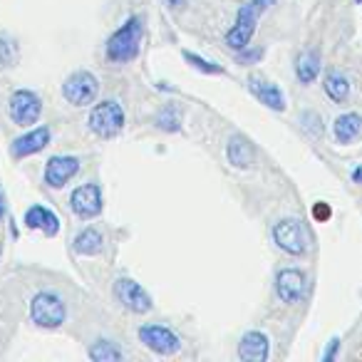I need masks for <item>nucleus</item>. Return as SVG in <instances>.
I'll list each match as a JSON object with an SVG mask.
<instances>
[{
  "label": "nucleus",
  "mask_w": 362,
  "mask_h": 362,
  "mask_svg": "<svg viewBox=\"0 0 362 362\" xmlns=\"http://www.w3.org/2000/svg\"><path fill=\"white\" fill-rule=\"evenodd\" d=\"M330 216H332V209L327 206L325 202H320V204L313 206V218H315V221H327Z\"/></svg>",
  "instance_id": "bb28decb"
},
{
  "label": "nucleus",
  "mask_w": 362,
  "mask_h": 362,
  "mask_svg": "<svg viewBox=\"0 0 362 362\" xmlns=\"http://www.w3.org/2000/svg\"><path fill=\"white\" fill-rule=\"evenodd\" d=\"M248 87H251L253 97L261 100V105H266L268 110H276V112L286 110V97H283V92L278 85L263 80V77H251V80H248Z\"/></svg>",
  "instance_id": "dca6fc26"
},
{
  "label": "nucleus",
  "mask_w": 362,
  "mask_h": 362,
  "mask_svg": "<svg viewBox=\"0 0 362 362\" xmlns=\"http://www.w3.org/2000/svg\"><path fill=\"white\" fill-rule=\"evenodd\" d=\"M308 291H310V278L300 268H281L276 273V293L281 298V303H286V305L303 303Z\"/></svg>",
  "instance_id": "0eeeda50"
},
{
  "label": "nucleus",
  "mask_w": 362,
  "mask_h": 362,
  "mask_svg": "<svg viewBox=\"0 0 362 362\" xmlns=\"http://www.w3.org/2000/svg\"><path fill=\"white\" fill-rule=\"evenodd\" d=\"M156 127L164 132H179L181 129V115L174 105H166L164 110L156 115Z\"/></svg>",
  "instance_id": "b1692460"
},
{
  "label": "nucleus",
  "mask_w": 362,
  "mask_h": 362,
  "mask_svg": "<svg viewBox=\"0 0 362 362\" xmlns=\"http://www.w3.org/2000/svg\"><path fill=\"white\" fill-rule=\"evenodd\" d=\"M141 37H144V21L139 16H132L124 21V25L117 28L112 37L107 40L105 55L110 62L124 65V62L136 60L141 50Z\"/></svg>",
  "instance_id": "f257e3e1"
},
{
  "label": "nucleus",
  "mask_w": 362,
  "mask_h": 362,
  "mask_svg": "<svg viewBox=\"0 0 362 362\" xmlns=\"http://www.w3.org/2000/svg\"><path fill=\"white\" fill-rule=\"evenodd\" d=\"M6 216V199H3V194H0V218Z\"/></svg>",
  "instance_id": "c756f323"
},
{
  "label": "nucleus",
  "mask_w": 362,
  "mask_h": 362,
  "mask_svg": "<svg viewBox=\"0 0 362 362\" xmlns=\"http://www.w3.org/2000/svg\"><path fill=\"white\" fill-rule=\"evenodd\" d=\"M300 124H303V129L310 132L313 136H322V119L315 112H305V115L300 117Z\"/></svg>",
  "instance_id": "a878e982"
},
{
  "label": "nucleus",
  "mask_w": 362,
  "mask_h": 362,
  "mask_svg": "<svg viewBox=\"0 0 362 362\" xmlns=\"http://www.w3.org/2000/svg\"><path fill=\"white\" fill-rule=\"evenodd\" d=\"M226 159L236 169H248L256 161V149H253L251 139L243 134H233L226 144Z\"/></svg>",
  "instance_id": "f3484780"
},
{
  "label": "nucleus",
  "mask_w": 362,
  "mask_h": 362,
  "mask_svg": "<svg viewBox=\"0 0 362 362\" xmlns=\"http://www.w3.org/2000/svg\"><path fill=\"white\" fill-rule=\"evenodd\" d=\"M136 335H139V340L144 342V347H149V350L156 352V355H174V352H179V347H181L179 335H176L171 327L159 325V322L141 325Z\"/></svg>",
  "instance_id": "1a4fd4ad"
},
{
  "label": "nucleus",
  "mask_w": 362,
  "mask_h": 362,
  "mask_svg": "<svg viewBox=\"0 0 362 362\" xmlns=\"http://www.w3.org/2000/svg\"><path fill=\"white\" fill-rule=\"evenodd\" d=\"M184 60H187L189 65L194 67V70L204 72V75H226V70H223L221 65H216V62L204 60V57L194 55V52H184Z\"/></svg>",
  "instance_id": "393cba45"
},
{
  "label": "nucleus",
  "mask_w": 362,
  "mask_h": 362,
  "mask_svg": "<svg viewBox=\"0 0 362 362\" xmlns=\"http://www.w3.org/2000/svg\"><path fill=\"white\" fill-rule=\"evenodd\" d=\"M357 3H362V0H357Z\"/></svg>",
  "instance_id": "2f4dec72"
},
{
  "label": "nucleus",
  "mask_w": 362,
  "mask_h": 362,
  "mask_svg": "<svg viewBox=\"0 0 362 362\" xmlns=\"http://www.w3.org/2000/svg\"><path fill=\"white\" fill-rule=\"evenodd\" d=\"M271 355V340H268L266 332L251 330L241 337L238 342V357L246 362H266Z\"/></svg>",
  "instance_id": "4468645a"
},
{
  "label": "nucleus",
  "mask_w": 362,
  "mask_h": 362,
  "mask_svg": "<svg viewBox=\"0 0 362 362\" xmlns=\"http://www.w3.org/2000/svg\"><path fill=\"white\" fill-rule=\"evenodd\" d=\"M276 0H248L246 6H241L236 16V23L231 25V30L226 33V45L231 50L243 52L248 47V42L253 40L256 35V25H258V18L273 6Z\"/></svg>",
  "instance_id": "f03ea898"
},
{
  "label": "nucleus",
  "mask_w": 362,
  "mask_h": 362,
  "mask_svg": "<svg viewBox=\"0 0 362 362\" xmlns=\"http://www.w3.org/2000/svg\"><path fill=\"white\" fill-rule=\"evenodd\" d=\"M8 115L18 127L37 124L42 115V100L33 90H16L8 100Z\"/></svg>",
  "instance_id": "6e6552de"
},
{
  "label": "nucleus",
  "mask_w": 362,
  "mask_h": 362,
  "mask_svg": "<svg viewBox=\"0 0 362 362\" xmlns=\"http://www.w3.org/2000/svg\"><path fill=\"white\" fill-rule=\"evenodd\" d=\"M100 95V82L90 70H77L62 82V97L70 102L72 107H85L92 105Z\"/></svg>",
  "instance_id": "423d86ee"
},
{
  "label": "nucleus",
  "mask_w": 362,
  "mask_h": 362,
  "mask_svg": "<svg viewBox=\"0 0 362 362\" xmlns=\"http://www.w3.org/2000/svg\"><path fill=\"white\" fill-rule=\"evenodd\" d=\"M87 355H90L92 362H122L127 357V352L122 347H117L112 340H95Z\"/></svg>",
  "instance_id": "412c9836"
},
{
  "label": "nucleus",
  "mask_w": 362,
  "mask_h": 362,
  "mask_svg": "<svg viewBox=\"0 0 362 362\" xmlns=\"http://www.w3.org/2000/svg\"><path fill=\"white\" fill-rule=\"evenodd\" d=\"M80 159L77 156H50L45 164V171H42V179H45L47 189H65L72 179L80 171Z\"/></svg>",
  "instance_id": "f8f14e48"
},
{
  "label": "nucleus",
  "mask_w": 362,
  "mask_h": 362,
  "mask_svg": "<svg viewBox=\"0 0 362 362\" xmlns=\"http://www.w3.org/2000/svg\"><path fill=\"white\" fill-rule=\"evenodd\" d=\"M362 132V117L357 112H345L332 122V134H335L337 144H352Z\"/></svg>",
  "instance_id": "a211bd4d"
},
{
  "label": "nucleus",
  "mask_w": 362,
  "mask_h": 362,
  "mask_svg": "<svg viewBox=\"0 0 362 362\" xmlns=\"http://www.w3.org/2000/svg\"><path fill=\"white\" fill-rule=\"evenodd\" d=\"M322 90L332 102L340 105V102H345L350 97V80L345 75H340V72H327L325 80H322Z\"/></svg>",
  "instance_id": "4be33fe9"
},
{
  "label": "nucleus",
  "mask_w": 362,
  "mask_h": 362,
  "mask_svg": "<svg viewBox=\"0 0 362 362\" xmlns=\"http://www.w3.org/2000/svg\"><path fill=\"white\" fill-rule=\"evenodd\" d=\"M169 6H171V8H179V6H181V0H169Z\"/></svg>",
  "instance_id": "7c9ffc66"
},
{
  "label": "nucleus",
  "mask_w": 362,
  "mask_h": 362,
  "mask_svg": "<svg viewBox=\"0 0 362 362\" xmlns=\"http://www.w3.org/2000/svg\"><path fill=\"white\" fill-rule=\"evenodd\" d=\"M72 248H75L80 256H97V253H102V248H105V236H102L100 228L87 226L72 238Z\"/></svg>",
  "instance_id": "6ab92c4d"
},
{
  "label": "nucleus",
  "mask_w": 362,
  "mask_h": 362,
  "mask_svg": "<svg viewBox=\"0 0 362 362\" xmlns=\"http://www.w3.org/2000/svg\"><path fill=\"white\" fill-rule=\"evenodd\" d=\"M337 345H340V340H337V337H332V340H330V347H327V352H325V355H322V360H325V362H330L332 357H335Z\"/></svg>",
  "instance_id": "cd10ccee"
},
{
  "label": "nucleus",
  "mask_w": 362,
  "mask_h": 362,
  "mask_svg": "<svg viewBox=\"0 0 362 362\" xmlns=\"http://www.w3.org/2000/svg\"><path fill=\"white\" fill-rule=\"evenodd\" d=\"M352 181H355V184H362V166L352 169Z\"/></svg>",
  "instance_id": "c85d7f7f"
},
{
  "label": "nucleus",
  "mask_w": 362,
  "mask_h": 362,
  "mask_svg": "<svg viewBox=\"0 0 362 362\" xmlns=\"http://www.w3.org/2000/svg\"><path fill=\"white\" fill-rule=\"evenodd\" d=\"M65 317H67V308L57 293L50 291L35 293V298L30 300V320L37 327L55 330V327H60L65 322Z\"/></svg>",
  "instance_id": "20e7f679"
},
{
  "label": "nucleus",
  "mask_w": 362,
  "mask_h": 362,
  "mask_svg": "<svg viewBox=\"0 0 362 362\" xmlns=\"http://www.w3.org/2000/svg\"><path fill=\"white\" fill-rule=\"evenodd\" d=\"M102 187L97 181H87L77 187L70 197V209L77 218H95L102 214Z\"/></svg>",
  "instance_id": "9b49d317"
},
{
  "label": "nucleus",
  "mask_w": 362,
  "mask_h": 362,
  "mask_svg": "<svg viewBox=\"0 0 362 362\" xmlns=\"http://www.w3.org/2000/svg\"><path fill=\"white\" fill-rule=\"evenodd\" d=\"M124 122H127V115L122 110V105L117 100H102L100 105L92 107L90 112V132L100 139H115V136L122 134L124 129Z\"/></svg>",
  "instance_id": "7ed1b4c3"
},
{
  "label": "nucleus",
  "mask_w": 362,
  "mask_h": 362,
  "mask_svg": "<svg viewBox=\"0 0 362 362\" xmlns=\"http://www.w3.org/2000/svg\"><path fill=\"white\" fill-rule=\"evenodd\" d=\"M320 75V57L313 50H305L296 57V77L303 85H313Z\"/></svg>",
  "instance_id": "aec40b11"
},
{
  "label": "nucleus",
  "mask_w": 362,
  "mask_h": 362,
  "mask_svg": "<svg viewBox=\"0 0 362 362\" xmlns=\"http://www.w3.org/2000/svg\"><path fill=\"white\" fill-rule=\"evenodd\" d=\"M52 139L50 127H35V129L25 132V134L16 136L11 144V154L13 159H25V156H33L37 151H42Z\"/></svg>",
  "instance_id": "ddd939ff"
},
{
  "label": "nucleus",
  "mask_w": 362,
  "mask_h": 362,
  "mask_svg": "<svg viewBox=\"0 0 362 362\" xmlns=\"http://www.w3.org/2000/svg\"><path fill=\"white\" fill-rule=\"evenodd\" d=\"M273 241L288 256H305L310 251V236L298 218H283L273 226Z\"/></svg>",
  "instance_id": "39448f33"
},
{
  "label": "nucleus",
  "mask_w": 362,
  "mask_h": 362,
  "mask_svg": "<svg viewBox=\"0 0 362 362\" xmlns=\"http://www.w3.org/2000/svg\"><path fill=\"white\" fill-rule=\"evenodd\" d=\"M115 296H117V300H119L129 313H134V315H144V313H149L151 308H154L149 293H146L139 283L132 281V278H127V276H122L115 281Z\"/></svg>",
  "instance_id": "9d476101"
},
{
  "label": "nucleus",
  "mask_w": 362,
  "mask_h": 362,
  "mask_svg": "<svg viewBox=\"0 0 362 362\" xmlns=\"http://www.w3.org/2000/svg\"><path fill=\"white\" fill-rule=\"evenodd\" d=\"M23 223L30 231H42L45 236H57V231H60V218L42 204H35V206L28 209L25 216H23Z\"/></svg>",
  "instance_id": "2eb2a0df"
},
{
  "label": "nucleus",
  "mask_w": 362,
  "mask_h": 362,
  "mask_svg": "<svg viewBox=\"0 0 362 362\" xmlns=\"http://www.w3.org/2000/svg\"><path fill=\"white\" fill-rule=\"evenodd\" d=\"M18 60H21V47H18V40L8 33H0V67H16Z\"/></svg>",
  "instance_id": "5701e85b"
}]
</instances>
